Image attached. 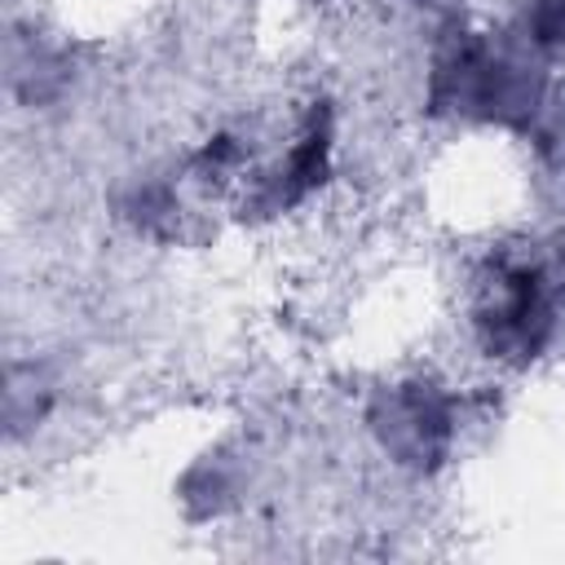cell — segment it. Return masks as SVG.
<instances>
[{"instance_id": "7a4b0ae2", "label": "cell", "mask_w": 565, "mask_h": 565, "mask_svg": "<svg viewBox=\"0 0 565 565\" xmlns=\"http://www.w3.org/2000/svg\"><path fill=\"white\" fill-rule=\"evenodd\" d=\"M561 309V278L547 260L539 256H499L477 282V305L472 322L490 358L525 362L534 358Z\"/></svg>"}, {"instance_id": "277c9868", "label": "cell", "mask_w": 565, "mask_h": 565, "mask_svg": "<svg viewBox=\"0 0 565 565\" xmlns=\"http://www.w3.org/2000/svg\"><path fill=\"white\" fill-rule=\"evenodd\" d=\"M424 4H441V0H424Z\"/></svg>"}, {"instance_id": "6da1fadb", "label": "cell", "mask_w": 565, "mask_h": 565, "mask_svg": "<svg viewBox=\"0 0 565 565\" xmlns=\"http://www.w3.org/2000/svg\"><path fill=\"white\" fill-rule=\"evenodd\" d=\"M534 44H494L486 35L459 40L433 66V106L477 119L516 124L543 102V66L530 57Z\"/></svg>"}, {"instance_id": "3957f363", "label": "cell", "mask_w": 565, "mask_h": 565, "mask_svg": "<svg viewBox=\"0 0 565 565\" xmlns=\"http://www.w3.org/2000/svg\"><path fill=\"white\" fill-rule=\"evenodd\" d=\"M371 428L397 463L424 472L446 459L455 437V411H450V397L437 393L433 384H397L375 397Z\"/></svg>"}]
</instances>
